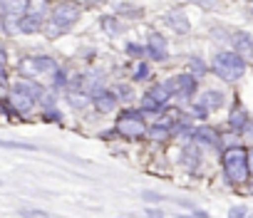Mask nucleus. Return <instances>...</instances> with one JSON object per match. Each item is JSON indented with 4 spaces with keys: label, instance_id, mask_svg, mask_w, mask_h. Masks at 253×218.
Here are the masks:
<instances>
[{
    "label": "nucleus",
    "instance_id": "nucleus-23",
    "mask_svg": "<svg viewBox=\"0 0 253 218\" xmlns=\"http://www.w3.org/2000/svg\"><path fill=\"white\" fill-rule=\"evenodd\" d=\"M70 104L75 107V109H82V107H87L89 104V97L84 94V92H70Z\"/></svg>",
    "mask_w": 253,
    "mask_h": 218
},
{
    "label": "nucleus",
    "instance_id": "nucleus-16",
    "mask_svg": "<svg viewBox=\"0 0 253 218\" xmlns=\"http://www.w3.org/2000/svg\"><path fill=\"white\" fill-rule=\"evenodd\" d=\"M223 102H226V97H223V92H218V89H209V92H204L201 97H199V102L196 104H201L206 112H216V109H221L223 107Z\"/></svg>",
    "mask_w": 253,
    "mask_h": 218
},
{
    "label": "nucleus",
    "instance_id": "nucleus-40",
    "mask_svg": "<svg viewBox=\"0 0 253 218\" xmlns=\"http://www.w3.org/2000/svg\"><path fill=\"white\" fill-rule=\"evenodd\" d=\"M251 3H253V0H251Z\"/></svg>",
    "mask_w": 253,
    "mask_h": 218
},
{
    "label": "nucleus",
    "instance_id": "nucleus-6",
    "mask_svg": "<svg viewBox=\"0 0 253 218\" xmlns=\"http://www.w3.org/2000/svg\"><path fill=\"white\" fill-rule=\"evenodd\" d=\"M171 99V92L167 84H152L144 97H142V114H157L159 109H164Z\"/></svg>",
    "mask_w": 253,
    "mask_h": 218
},
{
    "label": "nucleus",
    "instance_id": "nucleus-37",
    "mask_svg": "<svg viewBox=\"0 0 253 218\" xmlns=\"http://www.w3.org/2000/svg\"><path fill=\"white\" fill-rule=\"evenodd\" d=\"M248 18H253V8H251V10H248Z\"/></svg>",
    "mask_w": 253,
    "mask_h": 218
},
{
    "label": "nucleus",
    "instance_id": "nucleus-33",
    "mask_svg": "<svg viewBox=\"0 0 253 218\" xmlns=\"http://www.w3.org/2000/svg\"><path fill=\"white\" fill-rule=\"evenodd\" d=\"M45 122H62V114L57 109H45Z\"/></svg>",
    "mask_w": 253,
    "mask_h": 218
},
{
    "label": "nucleus",
    "instance_id": "nucleus-32",
    "mask_svg": "<svg viewBox=\"0 0 253 218\" xmlns=\"http://www.w3.org/2000/svg\"><path fill=\"white\" fill-rule=\"evenodd\" d=\"M191 117H194V119H206L209 112H206L201 104H191Z\"/></svg>",
    "mask_w": 253,
    "mask_h": 218
},
{
    "label": "nucleus",
    "instance_id": "nucleus-14",
    "mask_svg": "<svg viewBox=\"0 0 253 218\" xmlns=\"http://www.w3.org/2000/svg\"><path fill=\"white\" fill-rule=\"evenodd\" d=\"M13 92H15V94H25V97L35 99V102L45 97V89H42L35 79H25V77H23V79H18V82L13 84Z\"/></svg>",
    "mask_w": 253,
    "mask_h": 218
},
{
    "label": "nucleus",
    "instance_id": "nucleus-19",
    "mask_svg": "<svg viewBox=\"0 0 253 218\" xmlns=\"http://www.w3.org/2000/svg\"><path fill=\"white\" fill-rule=\"evenodd\" d=\"M144 139H152V142H169L171 139V129L162 127V124H154V127H147V137Z\"/></svg>",
    "mask_w": 253,
    "mask_h": 218
},
{
    "label": "nucleus",
    "instance_id": "nucleus-26",
    "mask_svg": "<svg viewBox=\"0 0 253 218\" xmlns=\"http://www.w3.org/2000/svg\"><path fill=\"white\" fill-rule=\"evenodd\" d=\"M228 218H253L251 211L246 206H231L228 208Z\"/></svg>",
    "mask_w": 253,
    "mask_h": 218
},
{
    "label": "nucleus",
    "instance_id": "nucleus-8",
    "mask_svg": "<svg viewBox=\"0 0 253 218\" xmlns=\"http://www.w3.org/2000/svg\"><path fill=\"white\" fill-rule=\"evenodd\" d=\"M231 42H233V52H236L243 62L253 60V35H251V33L238 30V33H233Z\"/></svg>",
    "mask_w": 253,
    "mask_h": 218
},
{
    "label": "nucleus",
    "instance_id": "nucleus-5",
    "mask_svg": "<svg viewBox=\"0 0 253 218\" xmlns=\"http://www.w3.org/2000/svg\"><path fill=\"white\" fill-rule=\"evenodd\" d=\"M18 72L25 77V79H33V77H40L45 72H57V62L47 55H33V57H23L20 65H18Z\"/></svg>",
    "mask_w": 253,
    "mask_h": 218
},
{
    "label": "nucleus",
    "instance_id": "nucleus-15",
    "mask_svg": "<svg viewBox=\"0 0 253 218\" xmlns=\"http://www.w3.org/2000/svg\"><path fill=\"white\" fill-rule=\"evenodd\" d=\"M8 104H10V109L15 112V117H25V114H30L33 109H35V99H30L25 94H15V92L8 97Z\"/></svg>",
    "mask_w": 253,
    "mask_h": 218
},
{
    "label": "nucleus",
    "instance_id": "nucleus-4",
    "mask_svg": "<svg viewBox=\"0 0 253 218\" xmlns=\"http://www.w3.org/2000/svg\"><path fill=\"white\" fill-rule=\"evenodd\" d=\"M50 13H52V25H55L60 33H65V30H70V28L80 20L82 8H80V3H75V0H62V3L52 5Z\"/></svg>",
    "mask_w": 253,
    "mask_h": 218
},
{
    "label": "nucleus",
    "instance_id": "nucleus-12",
    "mask_svg": "<svg viewBox=\"0 0 253 218\" xmlns=\"http://www.w3.org/2000/svg\"><path fill=\"white\" fill-rule=\"evenodd\" d=\"M251 124V117H248V112L241 107V104H233V109H231V114H228V127H231V132L233 134H243L246 132V127Z\"/></svg>",
    "mask_w": 253,
    "mask_h": 218
},
{
    "label": "nucleus",
    "instance_id": "nucleus-28",
    "mask_svg": "<svg viewBox=\"0 0 253 218\" xmlns=\"http://www.w3.org/2000/svg\"><path fill=\"white\" fill-rule=\"evenodd\" d=\"M52 87H55V89L67 87V74H65V70L57 67V72H52Z\"/></svg>",
    "mask_w": 253,
    "mask_h": 218
},
{
    "label": "nucleus",
    "instance_id": "nucleus-1",
    "mask_svg": "<svg viewBox=\"0 0 253 218\" xmlns=\"http://www.w3.org/2000/svg\"><path fill=\"white\" fill-rule=\"evenodd\" d=\"M221 171L228 186L241 188L251 183L248 176V146H233V149H223L221 151Z\"/></svg>",
    "mask_w": 253,
    "mask_h": 218
},
{
    "label": "nucleus",
    "instance_id": "nucleus-3",
    "mask_svg": "<svg viewBox=\"0 0 253 218\" xmlns=\"http://www.w3.org/2000/svg\"><path fill=\"white\" fill-rule=\"evenodd\" d=\"M211 70H213L223 82H238V79L246 74V62H243L233 50H221V52H216Z\"/></svg>",
    "mask_w": 253,
    "mask_h": 218
},
{
    "label": "nucleus",
    "instance_id": "nucleus-31",
    "mask_svg": "<svg viewBox=\"0 0 253 218\" xmlns=\"http://www.w3.org/2000/svg\"><path fill=\"white\" fill-rule=\"evenodd\" d=\"M149 77V65L147 62H139L137 70H134V79H147Z\"/></svg>",
    "mask_w": 253,
    "mask_h": 218
},
{
    "label": "nucleus",
    "instance_id": "nucleus-38",
    "mask_svg": "<svg viewBox=\"0 0 253 218\" xmlns=\"http://www.w3.org/2000/svg\"><path fill=\"white\" fill-rule=\"evenodd\" d=\"M0 186H3V179H0Z\"/></svg>",
    "mask_w": 253,
    "mask_h": 218
},
{
    "label": "nucleus",
    "instance_id": "nucleus-39",
    "mask_svg": "<svg viewBox=\"0 0 253 218\" xmlns=\"http://www.w3.org/2000/svg\"><path fill=\"white\" fill-rule=\"evenodd\" d=\"M97 3H104V0H97Z\"/></svg>",
    "mask_w": 253,
    "mask_h": 218
},
{
    "label": "nucleus",
    "instance_id": "nucleus-24",
    "mask_svg": "<svg viewBox=\"0 0 253 218\" xmlns=\"http://www.w3.org/2000/svg\"><path fill=\"white\" fill-rule=\"evenodd\" d=\"M0 149H20V151H38V146H33V144H23V142H3V139H0Z\"/></svg>",
    "mask_w": 253,
    "mask_h": 218
},
{
    "label": "nucleus",
    "instance_id": "nucleus-10",
    "mask_svg": "<svg viewBox=\"0 0 253 218\" xmlns=\"http://www.w3.org/2000/svg\"><path fill=\"white\" fill-rule=\"evenodd\" d=\"M147 55L157 62H167L169 60V42L164 40V35L159 33H152L149 40H147Z\"/></svg>",
    "mask_w": 253,
    "mask_h": 218
},
{
    "label": "nucleus",
    "instance_id": "nucleus-34",
    "mask_svg": "<svg viewBox=\"0 0 253 218\" xmlns=\"http://www.w3.org/2000/svg\"><path fill=\"white\" fill-rule=\"evenodd\" d=\"M144 213H147V218H167V216H164L159 208H147Z\"/></svg>",
    "mask_w": 253,
    "mask_h": 218
},
{
    "label": "nucleus",
    "instance_id": "nucleus-27",
    "mask_svg": "<svg viewBox=\"0 0 253 218\" xmlns=\"http://www.w3.org/2000/svg\"><path fill=\"white\" fill-rule=\"evenodd\" d=\"M189 3L199 5L201 10H218V5H221V0H189Z\"/></svg>",
    "mask_w": 253,
    "mask_h": 218
},
{
    "label": "nucleus",
    "instance_id": "nucleus-22",
    "mask_svg": "<svg viewBox=\"0 0 253 218\" xmlns=\"http://www.w3.org/2000/svg\"><path fill=\"white\" fill-rule=\"evenodd\" d=\"M99 25H102L104 33H109V35H119V33H122V23H119L117 18H112V15L99 18Z\"/></svg>",
    "mask_w": 253,
    "mask_h": 218
},
{
    "label": "nucleus",
    "instance_id": "nucleus-7",
    "mask_svg": "<svg viewBox=\"0 0 253 218\" xmlns=\"http://www.w3.org/2000/svg\"><path fill=\"white\" fill-rule=\"evenodd\" d=\"M171 92V97H181V99H189L194 97L196 87H199V79L191 77V74H174L169 82H164Z\"/></svg>",
    "mask_w": 253,
    "mask_h": 218
},
{
    "label": "nucleus",
    "instance_id": "nucleus-20",
    "mask_svg": "<svg viewBox=\"0 0 253 218\" xmlns=\"http://www.w3.org/2000/svg\"><path fill=\"white\" fill-rule=\"evenodd\" d=\"M50 10L47 0H28V13L25 15H38V18H45V13Z\"/></svg>",
    "mask_w": 253,
    "mask_h": 218
},
{
    "label": "nucleus",
    "instance_id": "nucleus-30",
    "mask_svg": "<svg viewBox=\"0 0 253 218\" xmlns=\"http://www.w3.org/2000/svg\"><path fill=\"white\" fill-rule=\"evenodd\" d=\"M142 198H144L147 203H162L167 196H162V193H157V191H149V188H144V191H142Z\"/></svg>",
    "mask_w": 253,
    "mask_h": 218
},
{
    "label": "nucleus",
    "instance_id": "nucleus-35",
    "mask_svg": "<svg viewBox=\"0 0 253 218\" xmlns=\"http://www.w3.org/2000/svg\"><path fill=\"white\" fill-rule=\"evenodd\" d=\"M248 176H251V183H253V146H248Z\"/></svg>",
    "mask_w": 253,
    "mask_h": 218
},
{
    "label": "nucleus",
    "instance_id": "nucleus-11",
    "mask_svg": "<svg viewBox=\"0 0 253 218\" xmlns=\"http://www.w3.org/2000/svg\"><path fill=\"white\" fill-rule=\"evenodd\" d=\"M194 144L209 146V149H218L221 146V134H218V129H213L209 124H201V127L194 129Z\"/></svg>",
    "mask_w": 253,
    "mask_h": 218
},
{
    "label": "nucleus",
    "instance_id": "nucleus-21",
    "mask_svg": "<svg viewBox=\"0 0 253 218\" xmlns=\"http://www.w3.org/2000/svg\"><path fill=\"white\" fill-rule=\"evenodd\" d=\"M189 70H191V72H189L191 77L201 79V77H204V74L209 72V65H206V62H204L201 57H191V60H189Z\"/></svg>",
    "mask_w": 253,
    "mask_h": 218
},
{
    "label": "nucleus",
    "instance_id": "nucleus-36",
    "mask_svg": "<svg viewBox=\"0 0 253 218\" xmlns=\"http://www.w3.org/2000/svg\"><path fill=\"white\" fill-rule=\"evenodd\" d=\"M5 62H8V55H5V50H0V65L5 67Z\"/></svg>",
    "mask_w": 253,
    "mask_h": 218
},
{
    "label": "nucleus",
    "instance_id": "nucleus-25",
    "mask_svg": "<svg viewBox=\"0 0 253 218\" xmlns=\"http://www.w3.org/2000/svg\"><path fill=\"white\" fill-rule=\"evenodd\" d=\"M18 216H20V218H50V216H47L45 211H40V208H20Z\"/></svg>",
    "mask_w": 253,
    "mask_h": 218
},
{
    "label": "nucleus",
    "instance_id": "nucleus-29",
    "mask_svg": "<svg viewBox=\"0 0 253 218\" xmlns=\"http://www.w3.org/2000/svg\"><path fill=\"white\" fill-rule=\"evenodd\" d=\"M126 52H129L134 60H142L144 52H147V47H142V45H137V42H126Z\"/></svg>",
    "mask_w": 253,
    "mask_h": 218
},
{
    "label": "nucleus",
    "instance_id": "nucleus-18",
    "mask_svg": "<svg viewBox=\"0 0 253 218\" xmlns=\"http://www.w3.org/2000/svg\"><path fill=\"white\" fill-rule=\"evenodd\" d=\"M18 25H20V33L33 35V33H40V30L45 28V18H38V15H23Z\"/></svg>",
    "mask_w": 253,
    "mask_h": 218
},
{
    "label": "nucleus",
    "instance_id": "nucleus-9",
    "mask_svg": "<svg viewBox=\"0 0 253 218\" xmlns=\"http://www.w3.org/2000/svg\"><path fill=\"white\" fill-rule=\"evenodd\" d=\"M92 104H94V109L99 114H109V112H114L117 109V104H119V99H117V94L114 92H109V89H97L94 94H92V99H89Z\"/></svg>",
    "mask_w": 253,
    "mask_h": 218
},
{
    "label": "nucleus",
    "instance_id": "nucleus-17",
    "mask_svg": "<svg viewBox=\"0 0 253 218\" xmlns=\"http://www.w3.org/2000/svg\"><path fill=\"white\" fill-rule=\"evenodd\" d=\"M167 25H169L174 33H179V35H186V33L191 30V23H189V18H186L184 10H171V13L167 15Z\"/></svg>",
    "mask_w": 253,
    "mask_h": 218
},
{
    "label": "nucleus",
    "instance_id": "nucleus-13",
    "mask_svg": "<svg viewBox=\"0 0 253 218\" xmlns=\"http://www.w3.org/2000/svg\"><path fill=\"white\" fill-rule=\"evenodd\" d=\"M201 159H204V154H201V146L199 144H186L184 149H181V164H184V169H189V171H199V166H201Z\"/></svg>",
    "mask_w": 253,
    "mask_h": 218
},
{
    "label": "nucleus",
    "instance_id": "nucleus-2",
    "mask_svg": "<svg viewBox=\"0 0 253 218\" xmlns=\"http://www.w3.org/2000/svg\"><path fill=\"white\" fill-rule=\"evenodd\" d=\"M117 137L126 139V142H139L147 137V124H144V114L142 109H124L119 114L117 124H114Z\"/></svg>",
    "mask_w": 253,
    "mask_h": 218
}]
</instances>
